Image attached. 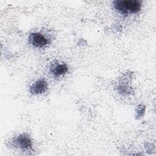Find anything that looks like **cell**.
I'll return each instance as SVG.
<instances>
[{
	"label": "cell",
	"mask_w": 156,
	"mask_h": 156,
	"mask_svg": "<svg viewBox=\"0 0 156 156\" xmlns=\"http://www.w3.org/2000/svg\"><path fill=\"white\" fill-rule=\"evenodd\" d=\"M115 8L122 15L129 12L137 13L141 9V2L138 0H119L113 2Z\"/></svg>",
	"instance_id": "1"
},
{
	"label": "cell",
	"mask_w": 156,
	"mask_h": 156,
	"mask_svg": "<svg viewBox=\"0 0 156 156\" xmlns=\"http://www.w3.org/2000/svg\"><path fill=\"white\" fill-rule=\"evenodd\" d=\"M29 43L36 48H43L48 43V40L38 32L31 33L29 37Z\"/></svg>",
	"instance_id": "2"
},
{
	"label": "cell",
	"mask_w": 156,
	"mask_h": 156,
	"mask_svg": "<svg viewBox=\"0 0 156 156\" xmlns=\"http://www.w3.org/2000/svg\"><path fill=\"white\" fill-rule=\"evenodd\" d=\"M13 143L15 146L23 150L27 149L32 146V141L30 137L25 133L21 134L16 138H15Z\"/></svg>",
	"instance_id": "3"
},
{
	"label": "cell",
	"mask_w": 156,
	"mask_h": 156,
	"mask_svg": "<svg viewBox=\"0 0 156 156\" xmlns=\"http://www.w3.org/2000/svg\"><path fill=\"white\" fill-rule=\"evenodd\" d=\"M48 89L47 82L44 79H39L35 82L30 88V92L32 94H40L45 93Z\"/></svg>",
	"instance_id": "4"
},
{
	"label": "cell",
	"mask_w": 156,
	"mask_h": 156,
	"mask_svg": "<svg viewBox=\"0 0 156 156\" xmlns=\"http://www.w3.org/2000/svg\"><path fill=\"white\" fill-rule=\"evenodd\" d=\"M49 71L55 77H58L65 74L68 71V66L65 63H57L52 64L49 67Z\"/></svg>",
	"instance_id": "5"
}]
</instances>
